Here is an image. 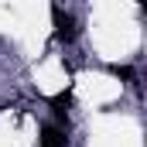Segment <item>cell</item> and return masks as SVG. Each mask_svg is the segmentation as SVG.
I'll list each match as a JSON object with an SVG mask.
<instances>
[{"instance_id": "6da1fadb", "label": "cell", "mask_w": 147, "mask_h": 147, "mask_svg": "<svg viewBox=\"0 0 147 147\" xmlns=\"http://www.w3.org/2000/svg\"><path fill=\"white\" fill-rule=\"evenodd\" d=\"M51 24H55V41L58 45H75V38H79V17H75L72 10H65V7H51Z\"/></svg>"}, {"instance_id": "7a4b0ae2", "label": "cell", "mask_w": 147, "mask_h": 147, "mask_svg": "<svg viewBox=\"0 0 147 147\" xmlns=\"http://www.w3.org/2000/svg\"><path fill=\"white\" fill-rule=\"evenodd\" d=\"M38 147H69V134L58 127V123H41L38 127Z\"/></svg>"}, {"instance_id": "3957f363", "label": "cell", "mask_w": 147, "mask_h": 147, "mask_svg": "<svg viewBox=\"0 0 147 147\" xmlns=\"http://www.w3.org/2000/svg\"><path fill=\"white\" fill-rule=\"evenodd\" d=\"M110 72L116 79H123V82H130V86H137V72H134V65H110Z\"/></svg>"}]
</instances>
